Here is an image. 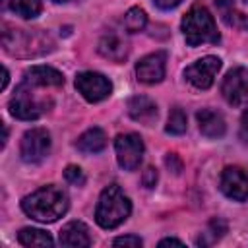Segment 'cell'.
<instances>
[{
    "label": "cell",
    "mask_w": 248,
    "mask_h": 248,
    "mask_svg": "<svg viewBox=\"0 0 248 248\" xmlns=\"http://www.w3.org/2000/svg\"><path fill=\"white\" fill-rule=\"evenodd\" d=\"M141 184H143L145 188H153V186L157 184V170H155L153 167H147V169L143 170V174H141Z\"/></svg>",
    "instance_id": "cell-27"
},
{
    "label": "cell",
    "mask_w": 248,
    "mask_h": 248,
    "mask_svg": "<svg viewBox=\"0 0 248 248\" xmlns=\"http://www.w3.org/2000/svg\"><path fill=\"white\" fill-rule=\"evenodd\" d=\"M196 120H198L200 132L205 138L217 140V138H223L225 132H227V124H225L223 114L217 112V110H213V108H202V110H198L196 112Z\"/></svg>",
    "instance_id": "cell-13"
},
{
    "label": "cell",
    "mask_w": 248,
    "mask_h": 248,
    "mask_svg": "<svg viewBox=\"0 0 248 248\" xmlns=\"http://www.w3.org/2000/svg\"><path fill=\"white\" fill-rule=\"evenodd\" d=\"M246 4H248V0H246Z\"/></svg>",
    "instance_id": "cell-33"
},
{
    "label": "cell",
    "mask_w": 248,
    "mask_h": 248,
    "mask_svg": "<svg viewBox=\"0 0 248 248\" xmlns=\"http://www.w3.org/2000/svg\"><path fill=\"white\" fill-rule=\"evenodd\" d=\"M17 240L19 244L23 246H52L54 240L52 236L46 232V231H41V229H21L17 232Z\"/></svg>",
    "instance_id": "cell-19"
},
{
    "label": "cell",
    "mask_w": 248,
    "mask_h": 248,
    "mask_svg": "<svg viewBox=\"0 0 248 248\" xmlns=\"http://www.w3.org/2000/svg\"><path fill=\"white\" fill-rule=\"evenodd\" d=\"M23 79L35 87H60V85H64V76L50 66H31L25 72Z\"/></svg>",
    "instance_id": "cell-15"
},
{
    "label": "cell",
    "mask_w": 248,
    "mask_h": 248,
    "mask_svg": "<svg viewBox=\"0 0 248 248\" xmlns=\"http://www.w3.org/2000/svg\"><path fill=\"white\" fill-rule=\"evenodd\" d=\"M105 145H107V136H105V132H103L101 128H97V126L85 130V132L78 138V141H76V147H78L81 153H99V151L105 149Z\"/></svg>",
    "instance_id": "cell-17"
},
{
    "label": "cell",
    "mask_w": 248,
    "mask_h": 248,
    "mask_svg": "<svg viewBox=\"0 0 248 248\" xmlns=\"http://www.w3.org/2000/svg\"><path fill=\"white\" fill-rule=\"evenodd\" d=\"M114 149H116L118 165L124 170H136L140 167L143 157V140L138 134L134 132L118 134L114 140Z\"/></svg>",
    "instance_id": "cell-7"
},
{
    "label": "cell",
    "mask_w": 248,
    "mask_h": 248,
    "mask_svg": "<svg viewBox=\"0 0 248 248\" xmlns=\"http://www.w3.org/2000/svg\"><path fill=\"white\" fill-rule=\"evenodd\" d=\"M2 45L14 56H39L50 52L54 46L50 37L39 29H14L10 33L8 27L2 33Z\"/></svg>",
    "instance_id": "cell-4"
},
{
    "label": "cell",
    "mask_w": 248,
    "mask_h": 248,
    "mask_svg": "<svg viewBox=\"0 0 248 248\" xmlns=\"http://www.w3.org/2000/svg\"><path fill=\"white\" fill-rule=\"evenodd\" d=\"M68 194L54 184L41 186L21 202V209L31 219H37L41 223H54L68 211Z\"/></svg>",
    "instance_id": "cell-1"
},
{
    "label": "cell",
    "mask_w": 248,
    "mask_h": 248,
    "mask_svg": "<svg viewBox=\"0 0 248 248\" xmlns=\"http://www.w3.org/2000/svg\"><path fill=\"white\" fill-rule=\"evenodd\" d=\"M165 64H167V54H165L163 50L143 56V58L136 64L138 81L147 83V85L159 83V81L165 78Z\"/></svg>",
    "instance_id": "cell-12"
},
{
    "label": "cell",
    "mask_w": 248,
    "mask_h": 248,
    "mask_svg": "<svg viewBox=\"0 0 248 248\" xmlns=\"http://www.w3.org/2000/svg\"><path fill=\"white\" fill-rule=\"evenodd\" d=\"M165 165H167V169L172 170L174 174H178V172L182 170V161L178 159L176 153H167V157H165Z\"/></svg>",
    "instance_id": "cell-25"
},
{
    "label": "cell",
    "mask_w": 248,
    "mask_h": 248,
    "mask_svg": "<svg viewBox=\"0 0 248 248\" xmlns=\"http://www.w3.org/2000/svg\"><path fill=\"white\" fill-rule=\"evenodd\" d=\"M58 240L62 246H72V248H81V246L85 248V246H91V242H93L87 225L81 221L66 223L58 234Z\"/></svg>",
    "instance_id": "cell-14"
},
{
    "label": "cell",
    "mask_w": 248,
    "mask_h": 248,
    "mask_svg": "<svg viewBox=\"0 0 248 248\" xmlns=\"http://www.w3.org/2000/svg\"><path fill=\"white\" fill-rule=\"evenodd\" d=\"M153 2H155V6L161 8V10H172V8H176L182 0H153Z\"/></svg>",
    "instance_id": "cell-29"
},
{
    "label": "cell",
    "mask_w": 248,
    "mask_h": 248,
    "mask_svg": "<svg viewBox=\"0 0 248 248\" xmlns=\"http://www.w3.org/2000/svg\"><path fill=\"white\" fill-rule=\"evenodd\" d=\"M46 101L37 99L33 93V85L27 81H21L10 101V114L19 120H37L46 112Z\"/></svg>",
    "instance_id": "cell-5"
},
{
    "label": "cell",
    "mask_w": 248,
    "mask_h": 248,
    "mask_svg": "<svg viewBox=\"0 0 248 248\" xmlns=\"http://www.w3.org/2000/svg\"><path fill=\"white\" fill-rule=\"evenodd\" d=\"M182 33L188 46H198L203 43H219V31L213 16L205 6H192L190 12L182 17Z\"/></svg>",
    "instance_id": "cell-3"
},
{
    "label": "cell",
    "mask_w": 248,
    "mask_h": 248,
    "mask_svg": "<svg viewBox=\"0 0 248 248\" xmlns=\"http://www.w3.org/2000/svg\"><path fill=\"white\" fill-rule=\"evenodd\" d=\"M50 153V134L45 128H31L23 134L19 155L27 165H37Z\"/></svg>",
    "instance_id": "cell-6"
},
{
    "label": "cell",
    "mask_w": 248,
    "mask_h": 248,
    "mask_svg": "<svg viewBox=\"0 0 248 248\" xmlns=\"http://www.w3.org/2000/svg\"><path fill=\"white\" fill-rule=\"evenodd\" d=\"M99 52L108 58V60H114V62H120L126 58V45L116 37V35H108V37H103L101 43H99Z\"/></svg>",
    "instance_id": "cell-18"
},
{
    "label": "cell",
    "mask_w": 248,
    "mask_h": 248,
    "mask_svg": "<svg viewBox=\"0 0 248 248\" xmlns=\"http://www.w3.org/2000/svg\"><path fill=\"white\" fill-rule=\"evenodd\" d=\"M128 114L136 122L151 124L157 118V105L145 95H134L128 99Z\"/></svg>",
    "instance_id": "cell-16"
},
{
    "label": "cell",
    "mask_w": 248,
    "mask_h": 248,
    "mask_svg": "<svg viewBox=\"0 0 248 248\" xmlns=\"http://www.w3.org/2000/svg\"><path fill=\"white\" fill-rule=\"evenodd\" d=\"M165 130L169 134H174V136H180L186 132V114L182 108L174 107L170 112H169V120H167V126Z\"/></svg>",
    "instance_id": "cell-22"
},
{
    "label": "cell",
    "mask_w": 248,
    "mask_h": 248,
    "mask_svg": "<svg viewBox=\"0 0 248 248\" xmlns=\"http://www.w3.org/2000/svg\"><path fill=\"white\" fill-rule=\"evenodd\" d=\"M8 79H10V74H8V70L4 68V78H2V89H6V85H8Z\"/></svg>",
    "instance_id": "cell-31"
},
{
    "label": "cell",
    "mask_w": 248,
    "mask_h": 248,
    "mask_svg": "<svg viewBox=\"0 0 248 248\" xmlns=\"http://www.w3.org/2000/svg\"><path fill=\"white\" fill-rule=\"evenodd\" d=\"M147 23V16L141 8H130L124 16V27L130 31V33H138L145 27Z\"/></svg>",
    "instance_id": "cell-21"
},
{
    "label": "cell",
    "mask_w": 248,
    "mask_h": 248,
    "mask_svg": "<svg viewBox=\"0 0 248 248\" xmlns=\"http://www.w3.org/2000/svg\"><path fill=\"white\" fill-rule=\"evenodd\" d=\"M240 138L244 141H248V107H246V110L242 112V118H240Z\"/></svg>",
    "instance_id": "cell-28"
},
{
    "label": "cell",
    "mask_w": 248,
    "mask_h": 248,
    "mask_svg": "<svg viewBox=\"0 0 248 248\" xmlns=\"http://www.w3.org/2000/svg\"><path fill=\"white\" fill-rule=\"evenodd\" d=\"M167 244H176V246H182V240H178V238H163V240L159 242V246H167Z\"/></svg>",
    "instance_id": "cell-30"
},
{
    "label": "cell",
    "mask_w": 248,
    "mask_h": 248,
    "mask_svg": "<svg viewBox=\"0 0 248 248\" xmlns=\"http://www.w3.org/2000/svg\"><path fill=\"white\" fill-rule=\"evenodd\" d=\"M10 10L19 17L33 19L41 14L43 4L41 0H10Z\"/></svg>",
    "instance_id": "cell-20"
},
{
    "label": "cell",
    "mask_w": 248,
    "mask_h": 248,
    "mask_svg": "<svg viewBox=\"0 0 248 248\" xmlns=\"http://www.w3.org/2000/svg\"><path fill=\"white\" fill-rule=\"evenodd\" d=\"M232 2L234 0H215V4H217V8L221 10V14H223V19L231 25L232 23V19H231V12H232Z\"/></svg>",
    "instance_id": "cell-26"
},
{
    "label": "cell",
    "mask_w": 248,
    "mask_h": 248,
    "mask_svg": "<svg viewBox=\"0 0 248 248\" xmlns=\"http://www.w3.org/2000/svg\"><path fill=\"white\" fill-rule=\"evenodd\" d=\"M143 242H141V238L140 236H136V234H128V236H118V238H114L112 240V246H141Z\"/></svg>",
    "instance_id": "cell-24"
},
{
    "label": "cell",
    "mask_w": 248,
    "mask_h": 248,
    "mask_svg": "<svg viewBox=\"0 0 248 248\" xmlns=\"http://www.w3.org/2000/svg\"><path fill=\"white\" fill-rule=\"evenodd\" d=\"M219 70H221V58H217V56H203V58L196 60L194 64L186 66L184 78L196 89H209L213 85V79H215Z\"/></svg>",
    "instance_id": "cell-10"
},
{
    "label": "cell",
    "mask_w": 248,
    "mask_h": 248,
    "mask_svg": "<svg viewBox=\"0 0 248 248\" xmlns=\"http://www.w3.org/2000/svg\"><path fill=\"white\" fill-rule=\"evenodd\" d=\"M221 93L225 101L232 107L242 105L248 99V68L236 66L227 72L221 83Z\"/></svg>",
    "instance_id": "cell-9"
},
{
    "label": "cell",
    "mask_w": 248,
    "mask_h": 248,
    "mask_svg": "<svg viewBox=\"0 0 248 248\" xmlns=\"http://www.w3.org/2000/svg\"><path fill=\"white\" fill-rule=\"evenodd\" d=\"M52 2H56V4H62V2H70V0H52Z\"/></svg>",
    "instance_id": "cell-32"
},
{
    "label": "cell",
    "mask_w": 248,
    "mask_h": 248,
    "mask_svg": "<svg viewBox=\"0 0 248 248\" xmlns=\"http://www.w3.org/2000/svg\"><path fill=\"white\" fill-rule=\"evenodd\" d=\"M76 89L85 101L99 103L110 95L112 83L99 72H79L76 76Z\"/></svg>",
    "instance_id": "cell-8"
},
{
    "label": "cell",
    "mask_w": 248,
    "mask_h": 248,
    "mask_svg": "<svg viewBox=\"0 0 248 248\" xmlns=\"http://www.w3.org/2000/svg\"><path fill=\"white\" fill-rule=\"evenodd\" d=\"M130 211H132V203L128 196L120 190L118 184H110L99 196L97 209H95V221L103 229H116L128 219Z\"/></svg>",
    "instance_id": "cell-2"
},
{
    "label": "cell",
    "mask_w": 248,
    "mask_h": 248,
    "mask_svg": "<svg viewBox=\"0 0 248 248\" xmlns=\"http://www.w3.org/2000/svg\"><path fill=\"white\" fill-rule=\"evenodd\" d=\"M221 190L227 198L234 202L248 200V172L240 167H227L221 172Z\"/></svg>",
    "instance_id": "cell-11"
},
{
    "label": "cell",
    "mask_w": 248,
    "mask_h": 248,
    "mask_svg": "<svg viewBox=\"0 0 248 248\" xmlns=\"http://www.w3.org/2000/svg\"><path fill=\"white\" fill-rule=\"evenodd\" d=\"M64 178H66V182H70V184H74V186H83V184H85V174H83V170H81L79 167H76V165H68V167H66Z\"/></svg>",
    "instance_id": "cell-23"
}]
</instances>
